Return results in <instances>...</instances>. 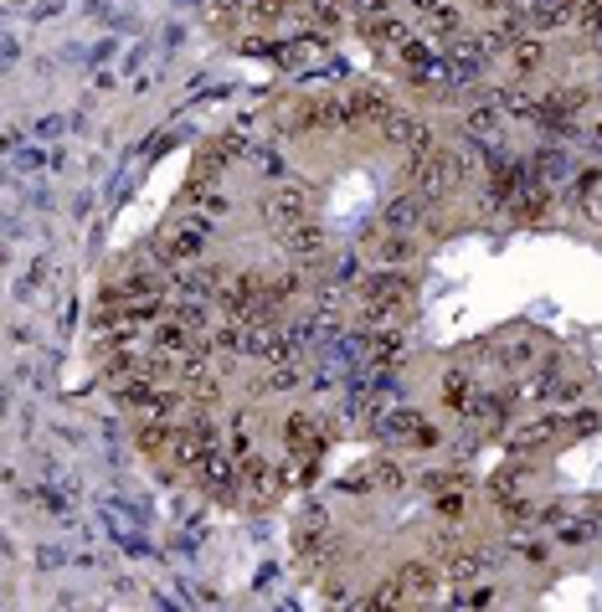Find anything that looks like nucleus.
I'll return each mask as SVG.
<instances>
[{"mask_svg":"<svg viewBox=\"0 0 602 612\" xmlns=\"http://www.w3.org/2000/svg\"><path fill=\"white\" fill-rule=\"evenodd\" d=\"M464 170H469V165L458 160L453 150H438V144H433V150L407 155V186L422 191L428 201H438V196H448L458 180H464Z\"/></svg>","mask_w":602,"mask_h":612,"instance_id":"f257e3e1","label":"nucleus"},{"mask_svg":"<svg viewBox=\"0 0 602 612\" xmlns=\"http://www.w3.org/2000/svg\"><path fill=\"white\" fill-rule=\"evenodd\" d=\"M407 294H412V278H407L402 268H381V273H371V278L361 283V309H366V324H392V319L402 314Z\"/></svg>","mask_w":602,"mask_h":612,"instance_id":"f03ea898","label":"nucleus"},{"mask_svg":"<svg viewBox=\"0 0 602 612\" xmlns=\"http://www.w3.org/2000/svg\"><path fill=\"white\" fill-rule=\"evenodd\" d=\"M263 222H268L273 232L304 227V222H309V191H304V186H273V191L263 196Z\"/></svg>","mask_w":602,"mask_h":612,"instance_id":"7ed1b4c3","label":"nucleus"},{"mask_svg":"<svg viewBox=\"0 0 602 612\" xmlns=\"http://www.w3.org/2000/svg\"><path fill=\"white\" fill-rule=\"evenodd\" d=\"M422 222H428V196L422 191H402V196H392L386 201V211H381V227L386 232H417Z\"/></svg>","mask_w":602,"mask_h":612,"instance_id":"20e7f679","label":"nucleus"},{"mask_svg":"<svg viewBox=\"0 0 602 612\" xmlns=\"http://www.w3.org/2000/svg\"><path fill=\"white\" fill-rule=\"evenodd\" d=\"M381 134H386V144H397V150H407V155H417V150H433V129L422 124L417 114H397L381 124Z\"/></svg>","mask_w":602,"mask_h":612,"instance_id":"39448f33","label":"nucleus"},{"mask_svg":"<svg viewBox=\"0 0 602 612\" xmlns=\"http://www.w3.org/2000/svg\"><path fill=\"white\" fill-rule=\"evenodd\" d=\"M397 108H392V98H386L381 88H350L345 93V119L350 124H386Z\"/></svg>","mask_w":602,"mask_h":612,"instance_id":"423d86ee","label":"nucleus"},{"mask_svg":"<svg viewBox=\"0 0 602 612\" xmlns=\"http://www.w3.org/2000/svg\"><path fill=\"white\" fill-rule=\"evenodd\" d=\"M294 546H299V556L309 561V566H325V556H335V540H330V520L320 515V510H314L304 525H299V540H294Z\"/></svg>","mask_w":602,"mask_h":612,"instance_id":"0eeeda50","label":"nucleus"},{"mask_svg":"<svg viewBox=\"0 0 602 612\" xmlns=\"http://www.w3.org/2000/svg\"><path fill=\"white\" fill-rule=\"evenodd\" d=\"M283 443H289L294 458H314V453L325 448V427L314 422L309 412H294L289 422H283Z\"/></svg>","mask_w":602,"mask_h":612,"instance_id":"6e6552de","label":"nucleus"},{"mask_svg":"<svg viewBox=\"0 0 602 612\" xmlns=\"http://www.w3.org/2000/svg\"><path fill=\"white\" fill-rule=\"evenodd\" d=\"M397 576H402V587H407L412 602H438V592H443V582H448V576H443L433 561H407Z\"/></svg>","mask_w":602,"mask_h":612,"instance_id":"1a4fd4ad","label":"nucleus"},{"mask_svg":"<svg viewBox=\"0 0 602 612\" xmlns=\"http://www.w3.org/2000/svg\"><path fill=\"white\" fill-rule=\"evenodd\" d=\"M283 247H289V258H294L299 268H309V263H320L325 252H330L325 232L314 227V222H304V227H294V232H283Z\"/></svg>","mask_w":602,"mask_h":612,"instance_id":"9d476101","label":"nucleus"},{"mask_svg":"<svg viewBox=\"0 0 602 612\" xmlns=\"http://www.w3.org/2000/svg\"><path fill=\"white\" fill-rule=\"evenodd\" d=\"M566 432V417L561 412H536L530 422L515 427V448H546L551 438H561Z\"/></svg>","mask_w":602,"mask_h":612,"instance_id":"9b49d317","label":"nucleus"},{"mask_svg":"<svg viewBox=\"0 0 602 612\" xmlns=\"http://www.w3.org/2000/svg\"><path fill=\"white\" fill-rule=\"evenodd\" d=\"M381 427H386V432H392V438H397V443H417V448H433V443H438V432H433L428 422H422V417H417L412 407H402V412H392V417H386Z\"/></svg>","mask_w":602,"mask_h":612,"instance_id":"f8f14e48","label":"nucleus"},{"mask_svg":"<svg viewBox=\"0 0 602 612\" xmlns=\"http://www.w3.org/2000/svg\"><path fill=\"white\" fill-rule=\"evenodd\" d=\"M371 263H381V268H402V263H412V232H392V237H381V242H366L361 247Z\"/></svg>","mask_w":602,"mask_h":612,"instance_id":"ddd939ff","label":"nucleus"},{"mask_svg":"<svg viewBox=\"0 0 602 612\" xmlns=\"http://www.w3.org/2000/svg\"><path fill=\"white\" fill-rule=\"evenodd\" d=\"M443 576H448V587H474V582H484V576H489V561L479 551H453L448 566H443Z\"/></svg>","mask_w":602,"mask_h":612,"instance_id":"4468645a","label":"nucleus"},{"mask_svg":"<svg viewBox=\"0 0 602 612\" xmlns=\"http://www.w3.org/2000/svg\"><path fill=\"white\" fill-rule=\"evenodd\" d=\"M438 396H443L448 412H469V402H474V381H469V371H448V376L438 381Z\"/></svg>","mask_w":602,"mask_h":612,"instance_id":"2eb2a0df","label":"nucleus"},{"mask_svg":"<svg viewBox=\"0 0 602 612\" xmlns=\"http://www.w3.org/2000/svg\"><path fill=\"white\" fill-rule=\"evenodd\" d=\"M464 417H474L479 427H489V432H500L505 427V417H510V402H505V396H479L474 391V402H469V412Z\"/></svg>","mask_w":602,"mask_h":612,"instance_id":"dca6fc26","label":"nucleus"},{"mask_svg":"<svg viewBox=\"0 0 602 612\" xmlns=\"http://www.w3.org/2000/svg\"><path fill=\"white\" fill-rule=\"evenodd\" d=\"M597 535H602L597 515H577V520H561V525H556V540H561V546H587V540H597Z\"/></svg>","mask_w":602,"mask_h":612,"instance_id":"f3484780","label":"nucleus"},{"mask_svg":"<svg viewBox=\"0 0 602 612\" xmlns=\"http://www.w3.org/2000/svg\"><path fill=\"white\" fill-rule=\"evenodd\" d=\"M546 62V42H536V36H520V42L510 47V67L520 72V78H525V72H536Z\"/></svg>","mask_w":602,"mask_h":612,"instance_id":"a211bd4d","label":"nucleus"},{"mask_svg":"<svg viewBox=\"0 0 602 612\" xmlns=\"http://www.w3.org/2000/svg\"><path fill=\"white\" fill-rule=\"evenodd\" d=\"M356 484H376V489H402V484H407V474H402V468H397L392 458H376V463L366 468V474H356Z\"/></svg>","mask_w":602,"mask_h":612,"instance_id":"6ab92c4d","label":"nucleus"},{"mask_svg":"<svg viewBox=\"0 0 602 612\" xmlns=\"http://www.w3.org/2000/svg\"><path fill=\"white\" fill-rule=\"evenodd\" d=\"M412 597H407V587H402V576H386V582L366 597V607H407Z\"/></svg>","mask_w":602,"mask_h":612,"instance_id":"aec40b11","label":"nucleus"},{"mask_svg":"<svg viewBox=\"0 0 602 612\" xmlns=\"http://www.w3.org/2000/svg\"><path fill=\"white\" fill-rule=\"evenodd\" d=\"M469 134L474 139H494V134H500V108H474V114H469Z\"/></svg>","mask_w":602,"mask_h":612,"instance_id":"412c9836","label":"nucleus"},{"mask_svg":"<svg viewBox=\"0 0 602 612\" xmlns=\"http://www.w3.org/2000/svg\"><path fill=\"white\" fill-rule=\"evenodd\" d=\"M602 427V407H577V417H566V432L582 438V432H597Z\"/></svg>","mask_w":602,"mask_h":612,"instance_id":"4be33fe9","label":"nucleus"},{"mask_svg":"<svg viewBox=\"0 0 602 612\" xmlns=\"http://www.w3.org/2000/svg\"><path fill=\"white\" fill-rule=\"evenodd\" d=\"M428 26H433L438 36H448V42H453L458 31H464V21H458V11H453V6H438V11L428 16Z\"/></svg>","mask_w":602,"mask_h":612,"instance_id":"5701e85b","label":"nucleus"},{"mask_svg":"<svg viewBox=\"0 0 602 612\" xmlns=\"http://www.w3.org/2000/svg\"><path fill=\"white\" fill-rule=\"evenodd\" d=\"M201 211H206V216H227V211H232L227 191H217V186H201Z\"/></svg>","mask_w":602,"mask_h":612,"instance_id":"b1692460","label":"nucleus"},{"mask_svg":"<svg viewBox=\"0 0 602 612\" xmlns=\"http://www.w3.org/2000/svg\"><path fill=\"white\" fill-rule=\"evenodd\" d=\"M577 26H587V31L602 26V0H577Z\"/></svg>","mask_w":602,"mask_h":612,"instance_id":"393cba45","label":"nucleus"},{"mask_svg":"<svg viewBox=\"0 0 602 612\" xmlns=\"http://www.w3.org/2000/svg\"><path fill=\"white\" fill-rule=\"evenodd\" d=\"M453 602H464V607H489V602H494V587H464V592H453Z\"/></svg>","mask_w":602,"mask_h":612,"instance_id":"a878e982","label":"nucleus"},{"mask_svg":"<svg viewBox=\"0 0 602 612\" xmlns=\"http://www.w3.org/2000/svg\"><path fill=\"white\" fill-rule=\"evenodd\" d=\"M474 6H479L484 16H505V11H510V0H474Z\"/></svg>","mask_w":602,"mask_h":612,"instance_id":"bb28decb","label":"nucleus"},{"mask_svg":"<svg viewBox=\"0 0 602 612\" xmlns=\"http://www.w3.org/2000/svg\"><path fill=\"white\" fill-rule=\"evenodd\" d=\"M407 6H412V11H417V16H433V11H438V6H443V0H407Z\"/></svg>","mask_w":602,"mask_h":612,"instance_id":"cd10ccee","label":"nucleus"},{"mask_svg":"<svg viewBox=\"0 0 602 612\" xmlns=\"http://www.w3.org/2000/svg\"><path fill=\"white\" fill-rule=\"evenodd\" d=\"M592 36H597V47H602V26H597V31H592Z\"/></svg>","mask_w":602,"mask_h":612,"instance_id":"c85d7f7f","label":"nucleus"}]
</instances>
